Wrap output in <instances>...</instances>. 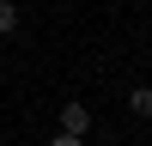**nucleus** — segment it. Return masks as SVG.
<instances>
[{
    "label": "nucleus",
    "instance_id": "1",
    "mask_svg": "<svg viewBox=\"0 0 152 146\" xmlns=\"http://www.w3.org/2000/svg\"><path fill=\"white\" fill-rule=\"evenodd\" d=\"M61 134H79V140L91 134V110H85L79 97H67V104H61Z\"/></svg>",
    "mask_w": 152,
    "mask_h": 146
},
{
    "label": "nucleus",
    "instance_id": "2",
    "mask_svg": "<svg viewBox=\"0 0 152 146\" xmlns=\"http://www.w3.org/2000/svg\"><path fill=\"white\" fill-rule=\"evenodd\" d=\"M128 110H134V116H152V85H134V91H128Z\"/></svg>",
    "mask_w": 152,
    "mask_h": 146
},
{
    "label": "nucleus",
    "instance_id": "3",
    "mask_svg": "<svg viewBox=\"0 0 152 146\" xmlns=\"http://www.w3.org/2000/svg\"><path fill=\"white\" fill-rule=\"evenodd\" d=\"M18 31V6H12V0H0V36H12Z\"/></svg>",
    "mask_w": 152,
    "mask_h": 146
},
{
    "label": "nucleus",
    "instance_id": "4",
    "mask_svg": "<svg viewBox=\"0 0 152 146\" xmlns=\"http://www.w3.org/2000/svg\"><path fill=\"white\" fill-rule=\"evenodd\" d=\"M49 146H85L79 134H49Z\"/></svg>",
    "mask_w": 152,
    "mask_h": 146
}]
</instances>
